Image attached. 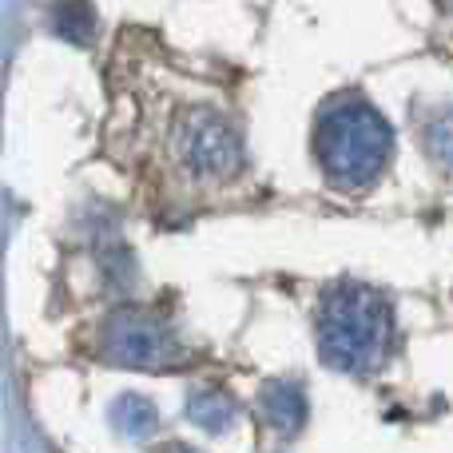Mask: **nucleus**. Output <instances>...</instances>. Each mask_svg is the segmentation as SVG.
<instances>
[{"mask_svg":"<svg viewBox=\"0 0 453 453\" xmlns=\"http://www.w3.org/2000/svg\"><path fill=\"white\" fill-rule=\"evenodd\" d=\"M52 28L60 32L64 40H72V44H88L92 40V8L84 4V0H60V4L52 8Z\"/></svg>","mask_w":453,"mask_h":453,"instance_id":"4","label":"nucleus"},{"mask_svg":"<svg viewBox=\"0 0 453 453\" xmlns=\"http://www.w3.org/2000/svg\"><path fill=\"white\" fill-rule=\"evenodd\" d=\"M116 414H132V422H124L127 430H148L151 426V406L148 402H140V398H124Z\"/></svg>","mask_w":453,"mask_h":453,"instance_id":"7","label":"nucleus"},{"mask_svg":"<svg viewBox=\"0 0 453 453\" xmlns=\"http://www.w3.org/2000/svg\"><path fill=\"white\" fill-rule=\"evenodd\" d=\"M390 342V311L366 290H338L322 306V354L338 370H366Z\"/></svg>","mask_w":453,"mask_h":453,"instance_id":"2","label":"nucleus"},{"mask_svg":"<svg viewBox=\"0 0 453 453\" xmlns=\"http://www.w3.org/2000/svg\"><path fill=\"white\" fill-rule=\"evenodd\" d=\"M319 164L338 188H366L378 180L394 148L386 119L366 100H338L319 119Z\"/></svg>","mask_w":453,"mask_h":453,"instance_id":"1","label":"nucleus"},{"mask_svg":"<svg viewBox=\"0 0 453 453\" xmlns=\"http://www.w3.org/2000/svg\"><path fill=\"white\" fill-rule=\"evenodd\" d=\"M266 414L274 418L279 430H298L303 418H306V402H303V394H298L295 386L274 382L271 390H266Z\"/></svg>","mask_w":453,"mask_h":453,"instance_id":"5","label":"nucleus"},{"mask_svg":"<svg viewBox=\"0 0 453 453\" xmlns=\"http://www.w3.org/2000/svg\"><path fill=\"white\" fill-rule=\"evenodd\" d=\"M191 414H196L199 422H207L211 430H223L226 418H231V398H223V394H196Z\"/></svg>","mask_w":453,"mask_h":453,"instance_id":"6","label":"nucleus"},{"mask_svg":"<svg viewBox=\"0 0 453 453\" xmlns=\"http://www.w3.org/2000/svg\"><path fill=\"white\" fill-rule=\"evenodd\" d=\"M108 354L119 366L159 370L180 358V342H175L172 330H167L164 322H156L151 314L119 311V314H111V322H108Z\"/></svg>","mask_w":453,"mask_h":453,"instance_id":"3","label":"nucleus"}]
</instances>
